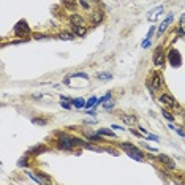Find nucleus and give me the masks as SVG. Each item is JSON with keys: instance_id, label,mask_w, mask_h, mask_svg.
I'll return each instance as SVG.
<instances>
[{"instance_id": "f257e3e1", "label": "nucleus", "mask_w": 185, "mask_h": 185, "mask_svg": "<svg viewBox=\"0 0 185 185\" xmlns=\"http://www.w3.org/2000/svg\"><path fill=\"white\" fill-rule=\"evenodd\" d=\"M122 147L125 149V152L128 153V155H130L131 158H135L136 161H144V157H143V153L139 152V150H138L135 146H131L130 143H125V144H122Z\"/></svg>"}, {"instance_id": "f03ea898", "label": "nucleus", "mask_w": 185, "mask_h": 185, "mask_svg": "<svg viewBox=\"0 0 185 185\" xmlns=\"http://www.w3.org/2000/svg\"><path fill=\"white\" fill-rule=\"evenodd\" d=\"M73 144H79V141L78 139H73V138H70L68 135H62L59 138V146L62 149H65V150H70L73 147Z\"/></svg>"}, {"instance_id": "7ed1b4c3", "label": "nucleus", "mask_w": 185, "mask_h": 185, "mask_svg": "<svg viewBox=\"0 0 185 185\" xmlns=\"http://www.w3.org/2000/svg\"><path fill=\"white\" fill-rule=\"evenodd\" d=\"M14 33L18 37H24V33H29V25L24 22V21H21L18 22V25L14 27Z\"/></svg>"}, {"instance_id": "20e7f679", "label": "nucleus", "mask_w": 185, "mask_h": 185, "mask_svg": "<svg viewBox=\"0 0 185 185\" xmlns=\"http://www.w3.org/2000/svg\"><path fill=\"white\" fill-rule=\"evenodd\" d=\"M161 11H163V6H157L152 13H149V14H147V19H149V21H155L158 16H160Z\"/></svg>"}, {"instance_id": "39448f33", "label": "nucleus", "mask_w": 185, "mask_h": 185, "mask_svg": "<svg viewBox=\"0 0 185 185\" xmlns=\"http://www.w3.org/2000/svg\"><path fill=\"white\" fill-rule=\"evenodd\" d=\"M160 101L165 103V105H168V106H176V101H174L169 95H161V97H160Z\"/></svg>"}, {"instance_id": "423d86ee", "label": "nucleus", "mask_w": 185, "mask_h": 185, "mask_svg": "<svg viewBox=\"0 0 185 185\" xmlns=\"http://www.w3.org/2000/svg\"><path fill=\"white\" fill-rule=\"evenodd\" d=\"M122 120H123L125 123H128V125H135L138 119L135 117V115H122Z\"/></svg>"}, {"instance_id": "0eeeda50", "label": "nucleus", "mask_w": 185, "mask_h": 185, "mask_svg": "<svg viewBox=\"0 0 185 185\" xmlns=\"http://www.w3.org/2000/svg\"><path fill=\"white\" fill-rule=\"evenodd\" d=\"M160 85H161L160 76H158V74H153V81H152V90H157V89H160Z\"/></svg>"}, {"instance_id": "6e6552de", "label": "nucleus", "mask_w": 185, "mask_h": 185, "mask_svg": "<svg viewBox=\"0 0 185 185\" xmlns=\"http://www.w3.org/2000/svg\"><path fill=\"white\" fill-rule=\"evenodd\" d=\"M63 5L70 10H76V0H63Z\"/></svg>"}, {"instance_id": "1a4fd4ad", "label": "nucleus", "mask_w": 185, "mask_h": 185, "mask_svg": "<svg viewBox=\"0 0 185 185\" xmlns=\"http://www.w3.org/2000/svg\"><path fill=\"white\" fill-rule=\"evenodd\" d=\"M82 22H84V19L81 18V16H73L71 18V24L73 25H81Z\"/></svg>"}, {"instance_id": "9d476101", "label": "nucleus", "mask_w": 185, "mask_h": 185, "mask_svg": "<svg viewBox=\"0 0 185 185\" xmlns=\"http://www.w3.org/2000/svg\"><path fill=\"white\" fill-rule=\"evenodd\" d=\"M171 21H173V16H168V19H166V21H165V22H163V24L160 25V29H158V30H160V32L163 33V32H165V29L168 27V24H169V22H171Z\"/></svg>"}, {"instance_id": "9b49d317", "label": "nucleus", "mask_w": 185, "mask_h": 185, "mask_svg": "<svg viewBox=\"0 0 185 185\" xmlns=\"http://www.w3.org/2000/svg\"><path fill=\"white\" fill-rule=\"evenodd\" d=\"M161 63H163V57H161V51L158 49L155 55V65H161Z\"/></svg>"}, {"instance_id": "f8f14e48", "label": "nucleus", "mask_w": 185, "mask_h": 185, "mask_svg": "<svg viewBox=\"0 0 185 185\" xmlns=\"http://www.w3.org/2000/svg\"><path fill=\"white\" fill-rule=\"evenodd\" d=\"M98 135H106V136H112V138L115 136V135H114V133L111 131V130H106V128H101V130L98 131Z\"/></svg>"}, {"instance_id": "ddd939ff", "label": "nucleus", "mask_w": 185, "mask_h": 185, "mask_svg": "<svg viewBox=\"0 0 185 185\" xmlns=\"http://www.w3.org/2000/svg\"><path fill=\"white\" fill-rule=\"evenodd\" d=\"M160 160H161V161H165V163H166V165L169 166V168H174V165L171 163V160H169V158H168L166 155H160Z\"/></svg>"}, {"instance_id": "4468645a", "label": "nucleus", "mask_w": 185, "mask_h": 185, "mask_svg": "<svg viewBox=\"0 0 185 185\" xmlns=\"http://www.w3.org/2000/svg\"><path fill=\"white\" fill-rule=\"evenodd\" d=\"M59 37H60V40H73V38H74L71 33H67V32L65 33H60Z\"/></svg>"}, {"instance_id": "2eb2a0df", "label": "nucleus", "mask_w": 185, "mask_h": 185, "mask_svg": "<svg viewBox=\"0 0 185 185\" xmlns=\"http://www.w3.org/2000/svg\"><path fill=\"white\" fill-rule=\"evenodd\" d=\"M98 78L100 79H111L112 74H111V73H98Z\"/></svg>"}, {"instance_id": "dca6fc26", "label": "nucleus", "mask_w": 185, "mask_h": 185, "mask_svg": "<svg viewBox=\"0 0 185 185\" xmlns=\"http://www.w3.org/2000/svg\"><path fill=\"white\" fill-rule=\"evenodd\" d=\"M180 32L185 33V14H182V18H180Z\"/></svg>"}, {"instance_id": "f3484780", "label": "nucleus", "mask_w": 185, "mask_h": 185, "mask_svg": "<svg viewBox=\"0 0 185 185\" xmlns=\"http://www.w3.org/2000/svg\"><path fill=\"white\" fill-rule=\"evenodd\" d=\"M74 32L79 33V35H85V29L84 27H78V25H74Z\"/></svg>"}, {"instance_id": "a211bd4d", "label": "nucleus", "mask_w": 185, "mask_h": 185, "mask_svg": "<svg viewBox=\"0 0 185 185\" xmlns=\"http://www.w3.org/2000/svg\"><path fill=\"white\" fill-rule=\"evenodd\" d=\"M95 103H97V98H95V97H92V98H90V100H89L87 103H85V108H90V106H93Z\"/></svg>"}, {"instance_id": "6ab92c4d", "label": "nucleus", "mask_w": 185, "mask_h": 185, "mask_svg": "<svg viewBox=\"0 0 185 185\" xmlns=\"http://www.w3.org/2000/svg\"><path fill=\"white\" fill-rule=\"evenodd\" d=\"M101 21V13H97L95 16H93V24H98Z\"/></svg>"}, {"instance_id": "aec40b11", "label": "nucleus", "mask_w": 185, "mask_h": 185, "mask_svg": "<svg viewBox=\"0 0 185 185\" xmlns=\"http://www.w3.org/2000/svg\"><path fill=\"white\" fill-rule=\"evenodd\" d=\"M73 103H74L76 108H82L84 106V100H76V101H73Z\"/></svg>"}, {"instance_id": "412c9836", "label": "nucleus", "mask_w": 185, "mask_h": 185, "mask_svg": "<svg viewBox=\"0 0 185 185\" xmlns=\"http://www.w3.org/2000/svg\"><path fill=\"white\" fill-rule=\"evenodd\" d=\"M33 123H38V125H44V120H43V119H35V120H33Z\"/></svg>"}, {"instance_id": "4be33fe9", "label": "nucleus", "mask_w": 185, "mask_h": 185, "mask_svg": "<svg viewBox=\"0 0 185 185\" xmlns=\"http://www.w3.org/2000/svg\"><path fill=\"white\" fill-rule=\"evenodd\" d=\"M163 115H165V117H166L168 120H173V115H171L169 112H166V111H163Z\"/></svg>"}, {"instance_id": "5701e85b", "label": "nucleus", "mask_w": 185, "mask_h": 185, "mask_svg": "<svg viewBox=\"0 0 185 185\" xmlns=\"http://www.w3.org/2000/svg\"><path fill=\"white\" fill-rule=\"evenodd\" d=\"M112 106H114V103H112V101H108L106 105H105V108H106V109H111Z\"/></svg>"}, {"instance_id": "b1692460", "label": "nucleus", "mask_w": 185, "mask_h": 185, "mask_svg": "<svg viewBox=\"0 0 185 185\" xmlns=\"http://www.w3.org/2000/svg\"><path fill=\"white\" fill-rule=\"evenodd\" d=\"M60 105H62V108H65V109H70V105H68L67 101H63V103H60Z\"/></svg>"}, {"instance_id": "393cba45", "label": "nucleus", "mask_w": 185, "mask_h": 185, "mask_svg": "<svg viewBox=\"0 0 185 185\" xmlns=\"http://www.w3.org/2000/svg\"><path fill=\"white\" fill-rule=\"evenodd\" d=\"M81 3H82V6L85 8V10H89V3L85 2V0H81Z\"/></svg>"}, {"instance_id": "a878e982", "label": "nucleus", "mask_w": 185, "mask_h": 185, "mask_svg": "<svg viewBox=\"0 0 185 185\" xmlns=\"http://www.w3.org/2000/svg\"><path fill=\"white\" fill-rule=\"evenodd\" d=\"M149 44H150V41H149V40H146V41L143 43V48H147V46H149Z\"/></svg>"}, {"instance_id": "bb28decb", "label": "nucleus", "mask_w": 185, "mask_h": 185, "mask_svg": "<svg viewBox=\"0 0 185 185\" xmlns=\"http://www.w3.org/2000/svg\"><path fill=\"white\" fill-rule=\"evenodd\" d=\"M87 112H89L90 115H95V109H90V111H87Z\"/></svg>"}]
</instances>
